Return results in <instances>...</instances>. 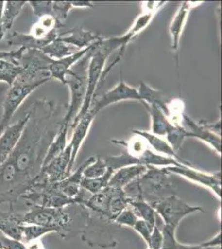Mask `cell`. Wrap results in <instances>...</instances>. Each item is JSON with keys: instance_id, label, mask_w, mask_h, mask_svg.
Here are the masks:
<instances>
[{"instance_id": "obj_35", "label": "cell", "mask_w": 222, "mask_h": 249, "mask_svg": "<svg viewBox=\"0 0 222 249\" xmlns=\"http://www.w3.org/2000/svg\"><path fill=\"white\" fill-rule=\"evenodd\" d=\"M133 229L135 231H137L142 236V238H144V241L146 242L147 245H149L151 233H152L154 230H152L144 221L141 220L139 218L136 222V224H135Z\"/></svg>"}, {"instance_id": "obj_4", "label": "cell", "mask_w": 222, "mask_h": 249, "mask_svg": "<svg viewBox=\"0 0 222 249\" xmlns=\"http://www.w3.org/2000/svg\"><path fill=\"white\" fill-rule=\"evenodd\" d=\"M27 212L8 214L12 220L20 225H37L45 227L65 235L67 230L70 228L72 218L64 208H48V207L31 205Z\"/></svg>"}, {"instance_id": "obj_29", "label": "cell", "mask_w": 222, "mask_h": 249, "mask_svg": "<svg viewBox=\"0 0 222 249\" xmlns=\"http://www.w3.org/2000/svg\"><path fill=\"white\" fill-rule=\"evenodd\" d=\"M104 162L107 167L111 168L114 171L130 165L141 164L139 159L131 156L128 152L120 154V156H109L104 160Z\"/></svg>"}, {"instance_id": "obj_39", "label": "cell", "mask_w": 222, "mask_h": 249, "mask_svg": "<svg viewBox=\"0 0 222 249\" xmlns=\"http://www.w3.org/2000/svg\"><path fill=\"white\" fill-rule=\"evenodd\" d=\"M24 245H25L26 249H45L40 239L32 241Z\"/></svg>"}, {"instance_id": "obj_7", "label": "cell", "mask_w": 222, "mask_h": 249, "mask_svg": "<svg viewBox=\"0 0 222 249\" xmlns=\"http://www.w3.org/2000/svg\"><path fill=\"white\" fill-rule=\"evenodd\" d=\"M157 216L163 219V225L176 230L181 220L192 213L203 211L200 207L191 206L176 195L150 204Z\"/></svg>"}, {"instance_id": "obj_25", "label": "cell", "mask_w": 222, "mask_h": 249, "mask_svg": "<svg viewBox=\"0 0 222 249\" xmlns=\"http://www.w3.org/2000/svg\"><path fill=\"white\" fill-rule=\"evenodd\" d=\"M28 2L26 1H8L4 3V9L3 12V30L4 34L10 30L14 25V19L19 15L24 5Z\"/></svg>"}, {"instance_id": "obj_37", "label": "cell", "mask_w": 222, "mask_h": 249, "mask_svg": "<svg viewBox=\"0 0 222 249\" xmlns=\"http://www.w3.org/2000/svg\"><path fill=\"white\" fill-rule=\"evenodd\" d=\"M175 249H220V247H205L203 244L195 246H188V245H182L177 244Z\"/></svg>"}, {"instance_id": "obj_10", "label": "cell", "mask_w": 222, "mask_h": 249, "mask_svg": "<svg viewBox=\"0 0 222 249\" xmlns=\"http://www.w3.org/2000/svg\"><path fill=\"white\" fill-rule=\"evenodd\" d=\"M169 174H175L182 176L183 178H188L191 181L202 184L203 186L208 188L216 195L217 198H222V183H221V172L217 173L202 172L196 170L193 167L189 166H169L165 168Z\"/></svg>"}, {"instance_id": "obj_23", "label": "cell", "mask_w": 222, "mask_h": 249, "mask_svg": "<svg viewBox=\"0 0 222 249\" xmlns=\"http://www.w3.org/2000/svg\"><path fill=\"white\" fill-rule=\"evenodd\" d=\"M146 108L151 116V133L161 137L166 136L167 130L170 123L166 115L156 105H146Z\"/></svg>"}, {"instance_id": "obj_11", "label": "cell", "mask_w": 222, "mask_h": 249, "mask_svg": "<svg viewBox=\"0 0 222 249\" xmlns=\"http://www.w3.org/2000/svg\"><path fill=\"white\" fill-rule=\"evenodd\" d=\"M30 116L31 111L29 110L23 118L20 119L17 123L8 126L0 136V166L6 161L17 144Z\"/></svg>"}, {"instance_id": "obj_38", "label": "cell", "mask_w": 222, "mask_h": 249, "mask_svg": "<svg viewBox=\"0 0 222 249\" xmlns=\"http://www.w3.org/2000/svg\"><path fill=\"white\" fill-rule=\"evenodd\" d=\"M72 8H93L90 1H70Z\"/></svg>"}, {"instance_id": "obj_20", "label": "cell", "mask_w": 222, "mask_h": 249, "mask_svg": "<svg viewBox=\"0 0 222 249\" xmlns=\"http://www.w3.org/2000/svg\"><path fill=\"white\" fill-rule=\"evenodd\" d=\"M137 90L141 100L144 102V106L146 107V105H156L167 116L169 102L160 91L155 90L144 82H140Z\"/></svg>"}, {"instance_id": "obj_5", "label": "cell", "mask_w": 222, "mask_h": 249, "mask_svg": "<svg viewBox=\"0 0 222 249\" xmlns=\"http://www.w3.org/2000/svg\"><path fill=\"white\" fill-rule=\"evenodd\" d=\"M89 61L90 51L82 59L76 62L66 77V85L70 88V102L68 112L62 119V123L68 124L69 126L78 116L84 103L87 89Z\"/></svg>"}, {"instance_id": "obj_12", "label": "cell", "mask_w": 222, "mask_h": 249, "mask_svg": "<svg viewBox=\"0 0 222 249\" xmlns=\"http://www.w3.org/2000/svg\"><path fill=\"white\" fill-rule=\"evenodd\" d=\"M71 145L68 144L65 150L59 156L42 168V176L49 183L54 184L68 177V167L71 157Z\"/></svg>"}, {"instance_id": "obj_28", "label": "cell", "mask_w": 222, "mask_h": 249, "mask_svg": "<svg viewBox=\"0 0 222 249\" xmlns=\"http://www.w3.org/2000/svg\"><path fill=\"white\" fill-rule=\"evenodd\" d=\"M188 131L183 125H177V124L169 123V127L167 130V142L171 145V148L177 152L180 150L181 146L186 138H188Z\"/></svg>"}, {"instance_id": "obj_27", "label": "cell", "mask_w": 222, "mask_h": 249, "mask_svg": "<svg viewBox=\"0 0 222 249\" xmlns=\"http://www.w3.org/2000/svg\"><path fill=\"white\" fill-rule=\"evenodd\" d=\"M23 71V68L18 62L0 60V81L7 82L9 87Z\"/></svg>"}, {"instance_id": "obj_40", "label": "cell", "mask_w": 222, "mask_h": 249, "mask_svg": "<svg viewBox=\"0 0 222 249\" xmlns=\"http://www.w3.org/2000/svg\"><path fill=\"white\" fill-rule=\"evenodd\" d=\"M4 3L3 1H0V41L3 39L4 37V32L3 30V24H2V21H3V7H4Z\"/></svg>"}, {"instance_id": "obj_31", "label": "cell", "mask_w": 222, "mask_h": 249, "mask_svg": "<svg viewBox=\"0 0 222 249\" xmlns=\"http://www.w3.org/2000/svg\"><path fill=\"white\" fill-rule=\"evenodd\" d=\"M107 167L105 162L100 157H96L92 164L88 165L83 171V177L87 178H95L104 176L106 173Z\"/></svg>"}, {"instance_id": "obj_24", "label": "cell", "mask_w": 222, "mask_h": 249, "mask_svg": "<svg viewBox=\"0 0 222 249\" xmlns=\"http://www.w3.org/2000/svg\"><path fill=\"white\" fill-rule=\"evenodd\" d=\"M40 51L53 60H59L70 56L78 51V49L72 46L68 45L65 43L56 38L52 43L42 48Z\"/></svg>"}, {"instance_id": "obj_18", "label": "cell", "mask_w": 222, "mask_h": 249, "mask_svg": "<svg viewBox=\"0 0 222 249\" xmlns=\"http://www.w3.org/2000/svg\"><path fill=\"white\" fill-rule=\"evenodd\" d=\"M133 133L136 135V136H140L142 138H144L146 141L147 143H149L153 149L157 152V153L163 154V156H169L171 158H174L178 160V161L183 163V164L188 165V166H192L191 164H189L188 162L183 160V159L178 157L177 152L175 151L171 145L169 144V142L163 140L161 136H157L154 134L148 132V131H144V130H133Z\"/></svg>"}, {"instance_id": "obj_30", "label": "cell", "mask_w": 222, "mask_h": 249, "mask_svg": "<svg viewBox=\"0 0 222 249\" xmlns=\"http://www.w3.org/2000/svg\"><path fill=\"white\" fill-rule=\"evenodd\" d=\"M22 243L28 244L32 241L37 240L42 238V236L54 232L53 230L45 227L37 226V225H22Z\"/></svg>"}, {"instance_id": "obj_14", "label": "cell", "mask_w": 222, "mask_h": 249, "mask_svg": "<svg viewBox=\"0 0 222 249\" xmlns=\"http://www.w3.org/2000/svg\"><path fill=\"white\" fill-rule=\"evenodd\" d=\"M96 116H94L90 111H88L82 119L80 120L74 127L72 137L70 140V144L71 145V157H70V164L68 167V176H70L71 170L73 169L74 164L76 161V156L78 155L80 148L84 142L92 124L93 120Z\"/></svg>"}, {"instance_id": "obj_34", "label": "cell", "mask_w": 222, "mask_h": 249, "mask_svg": "<svg viewBox=\"0 0 222 249\" xmlns=\"http://www.w3.org/2000/svg\"><path fill=\"white\" fill-rule=\"evenodd\" d=\"M138 217L135 215V213L133 211L130 207H128L126 210H124L116 218L115 223L120 225H124V226L134 228L136 222L138 221Z\"/></svg>"}, {"instance_id": "obj_13", "label": "cell", "mask_w": 222, "mask_h": 249, "mask_svg": "<svg viewBox=\"0 0 222 249\" xmlns=\"http://www.w3.org/2000/svg\"><path fill=\"white\" fill-rule=\"evenodd\" d=\"M201 4H202L201 2H190V1L183 2L181 4L180 8L177 10L169 26V33L171 34L172 50L177 51V49L179 48L181 36L183 34V29L185 28L186 23L191 9Z\"/></svg>"}, {"instance_id": "obj_16", "label": "cell", "mask_w": 222, "mask_h": 249, "mask_svg": "<svg viewBox=\"0 0 222 249\" xmlns=\"http://www.w3.org/2000/svg\"><path fill=\"white\" fill-rule=\"evenodd\" d=\"M65 34H69V35L66 37H58L57 39L68 45L72 46L78 50L88 48L102 38L98 34L90 30H85L82 28L70 29V31L66 32Z\"/></svg>"}, {"instance_id": "obj_8", "label": "cell", "mask_w": 222, "mask_h": 249, "mask_svg": "<svg viewBox=\"0 0 222 249\" xmlns=\"http://www.w3.org/2000/svg\"><path fill=\"white\" fill-rule=\"evenodd\" d=\"M183 120L186 129L188 131V138H196L210 145L215 151L222 154V136L221 121L215 123L196 122L190 116L183 114Z\"/></svg>"}, {"instance_id": "obj_9", "label": "cell", "mask_w": 222, "mask_h": 249, "mask_svg": "<svg viewBox=\"0 0 222 249\" xmlns=\"http://www.w3.org/2000/svg\"><path fill=\"white\" fill-rule=\"evenodd\" d=\"M126 100H137L142 102V104L144 105V102L138 95V90L136 88L127 85L126 82H124V80L121 76L118 85L105 92L104 95H102L99 99L93 102L89 111H90L94 116H96L99 111L103 110L108 106Z\"/></svg>"}, {"instance_id": "obj_19", "label": "cell", "mask_w": 222, "mask_h": 249, "mask_svg": "<svg viewBox=\"0 0 222 249\" xmlns=\"http://www.w3.org/2000/svg\"><path fill=\"white\" fill-rule=\"evenodd\" d=\"M140 160L141 164L145 166H155V167L166 168L169 166H177V167H183L188 166L186 164L181 163L176 159L171 158L169 156H163L160 154L154 152L152 150L147 148L143 153L138 157ZM191 167V166H189ZM193 167V166H191Z\"/></svg>"}, {"instance_id": "obj_32", "label": "cell", "mask_w": 222, "mask_h": 249, "mask_svg": "<svg viewBox=\"0 0 222 249\" xmlns=\"http://www.w3.org/2000/svg\"><path fill=\"white\" fill-rule=\"evenodd\" d=\"M72 9L71 2L69 1H56L52 4V12L53 17L56 18L58 23L64 25L63 23L68 18V15L70 13V9Z\"/></svg>"}, {"instance_id": "obj_1", "label": "cell", "mask_w": 222, "mask_h": 249, "mask_svg": "<svg viewBox=\"0 0 222 249\" xmlns=\"http://www.w3.org/2000/svg\"><path fill=\"white\" fill-rule=\"evenodd\" d=\"M30 111L21 138L0 166V203L16 201L34 184L62 124L52 121V102L36 101Z\"/></svg>"}, {"instance_id": "obj_6", "label": "cell", "mask_w": 222, "mask_h": 249, "mask_svg": "<svg viewBox=\"0 0 222 249\" xmlns=\"http://www.w3.org/2000/svg\"><path fill=\"white\" fill-rule=\"evenodd\" d=\"M101 40L94 43L92 48L90 50V61L88 66L87 72V89L86 95L85 98L84 103L82 106V110L78 116L73 120L69 126L70 130H72L77 122L82 119V117L87 113L90 110V106L92 104L94 95L96 93V89L100 82H102V75L104 72V66L106 62L108 55L104 53L102 48H100L99 43Z\"/></svg>"}, {"instance_id": "obj_2", "label": "cell", "mask_w": 222, "mask_h": 249, "mask_svg": "<svg viewBox=\"0 0 222 249\" xmlns=\"http://www.w3.org/2000/svg\"><path fill=\"white\" fill-rule=\"evenodd\" d=\"M146 167L147 171L144 175L124 188L128 197L139 198L150 204L175 195L169 182V173L165 168Z\"/></svg>"}, {"instance_id": "obj_26", "label": "cell", "mask_w": 222, "mask_h": 249, "mask_svg": "<svg viewBox=\"0 0 222 249\" xmlns=\"http://www.w3.org/2000/svg\"><path fill=\"white\" fill-rule=\"evenodd\" d=\"M114 172L115 171L111 168H108V170L104 176L98 177V178H87L83 177L82 182H81V186L83 190H87L93 195L97 194L108 186L109 181H110V178L113 176Z\"/></svg>"}, {"instance_id": "obj_17", "label": "cell", "mask_w": 222, "mask_h": 249, "mask_svg": "<svg viewBox=\"0 0 222 249\" xmlns=\"http://www.w3.org/2000/svg\"><path fill=\"white\" fill-rule=\"evenodd\" d=\"M147 171V167L143 164H135L127 167L121 168L116 170L110 178L108 186L117 189H123L131 182L144 175Z\"/></svg>"}, {"instance_id": "obj_21", "label": "cell", "mask_w": 222, "mask_h": 249, "mask_svg": "<svg viewBox=\"0 0 222 249\" xmlns=\"http://www.w3.org/2000/svg\"><path fill=\"white\" fill-rule=\"evenodd\" d=\"M129 198V207L132 209L135 215L144 221L152 230L157 225V214L149 203L139 198Z\"/></svg>"}, {"instance_id": "obj_22", "label": "cell", "mask_w": 222, "mask_h": 249, "mask_svg": "<svg viewBox=\"0 0 222 249\" xmlns=\"http://www.w3.org/2000/svg\"><path fill=\"white\" fill-rule=\"evenodd\" d=\"M68 134H69V125L62 123V122L58 133L48 148V152H47V155H46L43 163H42V167L47 165L48 163H50L57 156H59L65 150L66 148L68 146Z\"/></svg>"}, {"instance_id": "obj_36", "label": "cell", "mask_w": 222, "mask_h": 249, "mask_svg": "<svg viewBox=\"0 0 222 249\" xmlns=\"http://www.w3.org/2000/svg\"><path fill=\"white\" fill-rule=\"evenodd\" d=\"M26 48H19L17 50L10 52H0V60H8L12 62H18L23 54L25 53Z\"/></svg>"}, {"instance_id": "obj_15", "label": "cell", "mask_w": 222, "mask_h": 249, "mask_svg": "<svg viewBox=\"0 0 222 249\" xmlns=\"http://www.w3.org/2000/svg\"><path fill=\"white\" fill-rule=\"evenodd\" d=\"M93 45L94 44L88 48L82 49V50H78L72 55L62 58V59L52 60L48 68L51 78L58 80L62 82V84L66 85V77L69 71L76 64V62H78L87 54L88 52L90 51V49L92 48Z\"/></svg>"}, {"instance_id": "obj_33", "label": "cell", "mask_w": 222, "mask_h": 249, "mask_svg": "<svg viewBox=\"0 0 222 249\" xmlns=\"http://www.w3.org/2000/svg\"><path fill=\"white\" fill-rule=\"evenodd\" d=\"M28 3L33 8L34 15L37 17H43L47 15L53 16V12H52L53 2H51V1H49V2L48 1H29Z\"/></svg>"}, {"instance_id": "obj_3", "label": "cell", "mask_w": 222, "mask_h": 249, "mask_svg": "<svg viewBox=\"0 0 222 249\" xmlns=\"http://www.w3.org/2000/svg\"><path fill=\"white\" fill-rule=\"evenodd\" d=\"M49 71L36 72L23 69V71L9 87L3 103V115L0 121V136L3 134L22 102L40 86L51 80Z\"/></svg>"}]
</instances>
